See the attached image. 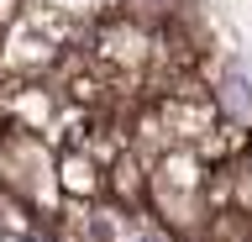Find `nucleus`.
I'll return each mask as SVG.
<instances>
[{"mask_svg": "<svg viewBox=\"0 0 252 242\" xmlns=\"http://www.w3.org/2000/svg\"><path fill=\"white\" fill-rule=\"evenodd\" d=\"M63 5H84V0H63Z\"/></svg>", "mask_w": 252, "mask_h": 242, "instance_id": "obj_1", "label": "nucleus"}]
</instances>
